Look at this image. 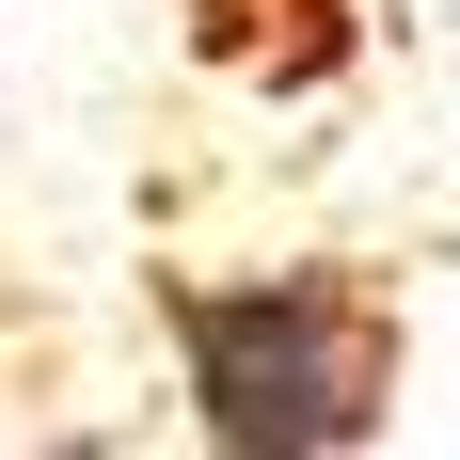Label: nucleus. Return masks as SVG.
I'll return each mask as SVG.
<instances>
[{
    "label": "nucleus",
    "instance_id": "1",
    "mask_svg": "<svg viewBox=\"0 0 460 460\" xmlns=\"http://www.w3.org/2000/svg\"><path fill=\"white\" fill-rule=\"evenodd\" d=\"M159 318H175L207 445L318 460L397 413V302L366 270H238V286H175Z\"/></svg>",
    "mask_w": 460,
    "mask_h": 460
},
{
    "label": "nucleus",
    "instance_id": "2",
    "mask_svg": "<svg viewBox=\"0 0 460 460\" xmlns=\"http://www.w3.org/2000/svg\"><path fill=\"white\" fill-rule=\"evenodd\" d=\"M190 48H207L223 80L302 95V80H333V64H349V0H190Z\"/></svg>",
    "mask_w": 460,
    "mask_h": 460
}]
</instances>
